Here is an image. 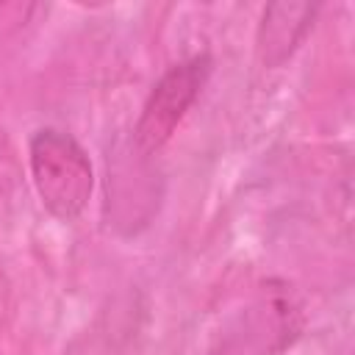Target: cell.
Masks as SVG:
<instances>
[{
    "label": "cell",
    "instance_id": "cell-3",
    "mask_svg": "<svg viewBox=\"0 0 355 355\" xmlns=\"http://www.w3.org/2000/svg\"><path fill=\"white\" fill-rule=\"evenodd\" d=\"M300 324L297 305L286 294L269 291L225 322L208 355H280L300 336Z\"/></svg>",
    "mask_w": 355,
    "mask_h": 355
},
{
    "label": "cell",
    "instance_id": "cell-2",
    "mask_svg": "<svg viewBox=\"0 0 355 355\" xmlns=\"http://www.w3.org/2000/svg\"><path fill=\"white\" fill-rule=\"evenodd\" d=\"M214 69V58L211 53H197L191 58H183L178 64H172L150 89L141 114L133 125L130 133V144L147 155L155 158L169 139L175 136L178 125L183 122V116L189 114V108L200 100L208 78Z\"/></svg>",
    "mask_w": 355,
    "mask_h": 355
},
{
    "label": "cell",
    "instance_id": "cell-1",
    "mask_svg": "<svg viewBox=\"0 0 355 355\" xmlns=\"http://www.w3.org/2000/svg\"><path fill=\"white\" fill-rule=\"evenodd\" d=\"M31 175L42 205L61 222H72L89 202L94 172L80 141L58 128H39L28 147Z\"/></svg>",
    "mask_w": 355,
    "mask_h": 355
},
{
    "label": "cell",
    "instance_id": "cell-4",
    "mask_svg": "<svg viewBox=\"0 0 355 355\" xmlns=\"http://www.w3.org/2000/svg\"><path fill=\"white\" fill-rule=\"evenodd\" d=\"M319 8L322 6H316V3H272V6H266L261 25H258V36H255V53H258L261 67H266V69L283 67L297 53V47L308 36V31L313 28Z\"/></svg>",
    "mask_w": 355,
    "mask_h": 355
}]
</instances>
